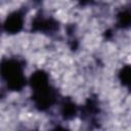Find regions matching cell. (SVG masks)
I'll use <instances>...</instances> for the list:
<instances>
[{"mask_svg":"<svg viewBox=\"0 0 131 131\" xmlns=\"http://www.w3.org/2000/svg\"><path fill=\"white\" fill-rule=\"evenodd\" d=\"M76 113V107L72 102H67L62 106V115L64 118H72Z\"/></svg>","mask_w":131,"mask_h":131,"instance_id":"6","label":"cell"},{"mask_svg":"<svg viewBox=\"0 0 131 131\" xmlns=\"http://www.w3.org/2000/svg\"><path fill=\"white\" fill-rule=\"evenodd\" d=\"M31 85L34 88V90L48 85V76L42 71L34 73L31 77Z\"/></svg>","mask_w":131,"mask_h":131,"instance_id":"5","label":"cell"},{"mask_svg":"<svg viewBox=\"0 0 131 131\" xmlns=\"http://www.w3.org/2000/svg\"><path fill=\"white\" fill-rule=\"evenodd\" d=\"M33 28L36 31H42V32H52L56 29V23L52 19H44V18H38L34 21Z\"/></svg>","mask_w":131,"mask_h":131,"instance_id":"4","label":"cell"},{"mask_svg":"<svg viewBox=\"0 0 131 131\" xmlns=\"http://www.w3.org/2000/svg\"><path fill=\"white\" fill-rule=\"evenodd\" d=\"M54 99H55L54 92L49 87V85L34 90V100L37 106H39L40 108L49 107L54 102Z\"/></svg>","mask_w":131,"mask_h":131,"instance_id":"2","label":"cell"},{"mask_svg":"<svg viewBox=\"0 0 131 131\" xmlns=\"http://www.w3.org/2000/svg\"><path fill=\"white\" fill-rule=\"evenodd\" d=\"M80 1H82V2H83V3H84V2H87V1H88V0H80Z\"/></svg>","mask_w":131,"mask_h":131,"instance_id":"9","label":"cell"},{"mask_svg":"<svg viewBox=\"0 0 131 131\" xmlns=\"http://www.w3.org/2000/svg\"><path fill=\"white\" fill-rule=\"evenodd\" d=\"M23 24H24V17L19 12H13L11 13L4 25V28L6 30V32L14 34L20 31V29L23 28Z\"/></svg>","mask_w":131,"mask_h":131,"instance_id":"3","label":"cell"},{"mask_svg":"<svg viewBox=\"0 0 131 131\" xmlns=\"http://www.w3.org/2000/svg\"><path fill=\"white\" fill-rule=\"evenodd\" d=\"M120 79L122 81L123 84L128 85L130 82V68L129 67H125L121 73H120Z\"/></svg>","mask_w":131,"mask_h":131,"instance_id":"7","label":"cell"},{"mask_svg":"<svg viewBox=\"0 0 131 131\" xmlns=\"http://www.w3.org/2000/svg\"><path fill=\"white\" fill-rule=\"evenodd\" d=\"M130 19L131 17H130L129 12H122L119 15V23L122 26H128L130 24Z\"/></svg>","mask_w":131,"mask_h":131,"instance_id":"8","label":"cell"},{"mask_svg":"<svg viewBox=\"0 0 131 131\" xmlns=\"http://www.w3.org/2000/svg\"><path fill=\"white\" fill-rule=\"evenodd\" d=\"M0 73L11 90H20L26 84L23 68L16 60L9 59L3 61L0 66Z\"/></svg>","mask_w":131,"mask_h":131,"instance_id":"1","label":"cell"}]
</instances>
